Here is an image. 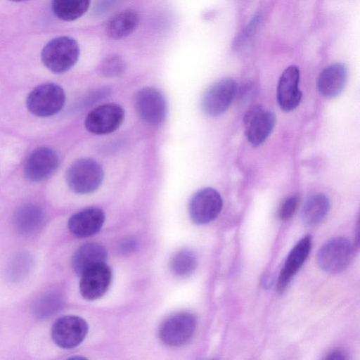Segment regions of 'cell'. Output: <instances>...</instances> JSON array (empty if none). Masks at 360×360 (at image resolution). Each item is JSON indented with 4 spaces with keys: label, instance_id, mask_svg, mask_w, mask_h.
<instances>
[{
    "label": "cell",
    "instance_id": "cell-19",
    "mask_svg": "<svg viewBox=\"0 0 360 360\" xmlns=\"http://www.w3.org/2000/svg\"><path fill=\"white\" fill-rule=\"evenodd\" d=\"M139 22L138 13L132 9H126L112 16L106 24L108 36L113 39H122L132 34Z\"/></svg>",
    "mask_w": 360,
    "mask_h": 360
},
{
    "label": "cell",
    "instance_id": "cell-9",
    "mask_svg": "<svg viewBox=\"0 0 360 360\" xmlns=\"http://www.w3.org/2000/svg\"><path fill=\"white\" fill-rule=\"evenodd\" d=\"M89 326L84 319L77 316L59 318L53 325L51 337L63 349H72L80 345L87 335Z\"/></svg>",
    "mask_w": 360,
    "mask_h": 360
},
{
    "label": "cell",
    "instance_id": "cell-7",
    "mask_svg": "<svg viewBox=\"0 0 360 360\" xmlns=\"http://www.w3.org/2000/svg\"><path fill=\"white\" fill-rule=\"evenodd\" d=\"M134 108L139 117L151 125L161 124L167 115V103L162 94L152 87L139 90L134 96Z\"/></svg>",
    "mask_w": 360,
    "mask_h": 360
},
{
    "label": "cell",
    "instance_id": "cell-23",
    "mask_svg": "<svg viewBox=\"0 0 360 360\" xmlns=\"http://www.w3.org/2000/svg\"><path fill=\"white\" fill-rule=\"evenodd\" d=\"M170 269L179 277L190 276L196 269L198 260L195 255L189 250H182L176 253L171 259Z\"/></svg>",
    "mask_w": 360,
    "mask_h": 360
},
{
    "label": "cell",
    "instance_id": "cell-6",
    "mask_svg": "<svg viewBox=\"0 0 360 360\" xmlns=\"http://www.w3.org/2000/svg\"><path fill=\"white\" fill-rule=\"evenodd\" d=\"M222 206V198L217 190L203 188L191 197L188 204L189 216L196 224H207L217 217Z\"/></svg>",
    "mask_w": 360,
    "mask_h": 360
},
{
    "label": "cell",
    "instance_id": "cell-18",
    "mask_svg": "<svg viewBox=\"0 0 360 360\" xmlns=\"http://www.w3.org/2000/svg\"><path fill=\"white\" fill-rule=\"evenodd\" d=\"M107 251L101 244L89 243L79 247L72 258V266L75 273L81 276L90 268L105 263Z\"/></svg>",
    "mask_w": 360,
    "mask_h": 360
},
{
    "label": "cell",
    "instance_id": "cell-13",
    "mask_svg": "<svg viewBox=\"0 0 360 360\" xmlns=\"http://www.w3.org/2000/svg\"><path fill=\"white\" fill-rule=\"evenodd\" d=\"M80 276L79 291L82 296L87 300H95L108 290L112 272L105 263H102L86 270Z\"/></svg>",
    "mask_w": 360,
    "mask_h": 360
},
{
    "label": "cell",
    "instance_id": "cell-27",
    "mask_svg": "<svg viewBox=\"0 0 360 360\" xmlns=\"http://www.w3.org/2000/svg\"><path fill=\"white\" fill-rule=\"evenodd\" d=\"M11 264V276L15 278H22L30 266V258L27 255H20L14 258Z\"/></svg>",
    "mask_w": 360,
    "mask_h": 360
},
{
    "label": "cell",
    "instance_id": "cell-3",
    "mask_svg": "<svg viewBox=\"0 0 360 360\" xmlns=\"http://www.w3.org/2000/svg\"><path fill=\"white\" fill-rule=\"evenodd\" d=\"M65 102L64 90L54 83H46L34 88L28 95V110L37 117H50L60 112Z\"/></svg>",
    "mask_w": 360,
    "mask_h": 360
},
{
    "label": "cell",
    "instance_id": "cell-15",
    "mask_svg": "<svg viewBox=\"0 0 360 360\" xmlns=\"http://www.w3.org/2000/svg\"><path fill=\"white\" fill-rule=\"evenodd\" d=\"M311 236L300 239L289 252L278 278L277 290L282 293L307 259L311 248Z\"/></svg>",
    "mask_w": 360,
    "mask_h": 360
},
{
    "label": "cell",
    "instance_id": "cell-10",
    "mask_svg": "<svg viewBox=\"0 0 360 360\" xmlns=\"http://www.w3.org/2000/svg\"><path fill=\"white\" fill-rule=\"evenodd\" d=\"M124 119L122 108L117 104L107 103L89 112L85 119V127L92 134H107L118 129Z\"/></svg>",
    "mask_w": 360,
    "mask_h": 360
},
{
    "label": "cell",
    "instance_id": "cell-20",
    "mask_svg": "<svg viewBox=\"0 0 360 360\" xmlns=\"http://www.w3.org/2000/svg\"><path fill=\"white\" fill-rule=\"evenodd\" d=\"M44 214L42 209L34 204L20 207L15 213L13 224L22 234L29 235L37 231L43 224Z\"/></svg>",
    "mask_w": 360,
    "mask_h": 360
},
{
    "label": "cell",
    "instance_id": "cell-30",
    "mask_svg": "<svg viewBox=\"0 0 360 360\" xmlns=\"http://www.w3.org/2000/svg\"><path fill=\"white\" fill-rule=\"evenodd\" d=\"M11 1H14V2H21V1H27V0H10Z\"/></svg>",
    "mask_w": 360,
    "mask_h": 360
},
{
    "label": "cell",
    "instance_id": "cell-21",
    "mask_svg": "<svg viewBox=\"0 0 360 360\" xmlns=\"http://www.w3.org/2000/svg\"><path fill=\"white\" fill-rule=\"evenodd\" d=\"M329 209L328 198L323 193L314 194L306 200L303 206L302 220L307 225H316L326 217Z\"/></svg>",
    "mask_w": 360,
    "mask_h": 360
},
{
    "label": "cell",
    "instance_id": "cell-11",
    "mask_svg": "<svg viewBox=\"0 0 360 360\" xmlns=\"http://www.w3.org/2000/svg\"><path fill=\"white\" fill-rule=\"evenodd\" d=\"M276 123L275 115L259 105L248 110L244 117L245 134L253 146L262 144L273 131Z\"/></svg>",
    "mask_w": 360,
    "mask_h": 360
},
{
    "label": "cell",
    "instance_id": "cell-22",
    "mask_svg": "<svg viewBox=\"0 0 360 360\" xmlns=\"http://www.w3.org/2000/svg\"><path fill=\"white\" fill-rule=\"evenodd\" d=\"M91 0H53L54 15L64 21H73L82 16L88 10Z\"/></svg>",
    "mask_w": 360,
    "mask_h": 360
},
{
    "label": "cell",
    "instance_id": "cell-26",
    "mask_svg": "<svg viewBox=\"0 0 360 360\" xmlns=\"http://www.w3.org/2000/svg\"><path fill=\"white\" fill-rule=\"evenodd\" d=\"M299 205V198L296 195L287 197L281 202L278 209V217L282 220L290 219L296 212Z\"/></svg>",
    "mask_w": 360,
    "mask_h": 360
},
{
    "label": "cell",
    "instance_id": "cell-14",
    "mask_svg": "<svg viewBox=\"0 0 360 360\" xmlns=\"http://www.w3.org/2000/svg\"><path fill=\"white\" fill-rule=\"evenodd\" d=\"M300 70L295 65L288 67L280 77L277 87V101L285 112L295 109L300 103L302 92L299 89Z\"/></svg>",
    "mask_w": 360,
    "mask_h": 360
},
{
    "label": "cell",
    "instance_id": "cell-28",
    "mask_svg": "<svg viewBox=\"0 0 360 360\" xmlns=\"http://www.w3.org/2000/svg\"><path fill=\"white\" fill-rule=\"evenodd\" d=\"M260 22V17L259 15L255 16L252 21L245 28V30L238 36L237 39H235L234 46L236 47L243 46L247 41L250 40V39L255 32L257 27Z\"/></svg>",
    "mask_w": 360,
    "mask_h": 360
},
{
    "label": "cell",
    "instance_id": "cell-25",
    "mask_svg": "<svg viewBox=\"0 0 360 360\" xmlns=\"http://www.w3.org/2000/svg\"><path fill=\"white\" fill-rule=\"evenodd\" d=\"M126 67L125 61L120 55L111 53L106 56L100 63L98 72L105 77H118L124 73Z\"/></svg>",
    "mask_w": 360,
    "mask_h": 360
},
{
    "label": "cell",
    "instance_id": "cell-1",
    "mask_svg": "<svg viewBox=\"0 0 360 360\" xmlns=\"http://www.w3.org/2000/svg\"><path fill=\"white\" fill-rule=\"evenodd\" d=\"M80 49L77 41L68 36L50 40L43 48L41 58L50 71L60 74L70 70L77 62Z\"/></svg>",
    "mask_w": 360,
    "mask_h": 360
},
{
    "label": "cell",
    "instance_id": "cell-16",
    "mask_svg": "<svg viewBox=\"0 0 360 360\" xmlns=\"http://www.w3.org/2000/svg\"><path fill=\"white\" fill-rule=\"evenodd\" d=\"M105 218V213L100 208L88 207L73 214L69 219L68 226L74 236L86 238L100 231Z\"/></svg>",
    "mask_w": 360,
    "mask_h": 360
},
{
    "label": "cell",
    "instance_id": "cell-2",
    "mask_svg": "<svg viewBox=\"0 0 360 360\" xmlns=\"http://www.w3.org/2000/svg\"><path fill=\"white\" fill-rule=\"evenodd\" d=\"M103 179V169L95 160L80 158L73 162L66 172L69 188L79 194L90 193L97 190Z\"/></svg>",
    "mask_w": 360,
    "mask_h": 360
},
{
    "label": "cell",
    "instance_id": "cell-5",
    "mask_svg": "<svg viewBox=\"0 0 360 360\" xmlns=\"http://www.w3.org/2000/svg\"><path fill=\"white\" fill-rule=\"evenodd\" d=\"M353 247L346 238H335L324 244L319 250L317 262L323 271L337 274L344 271L350 264Z\"/></svg>",
    "mask_w": 360,
    "mask_h": 360
},
{
    "label": "cell",
    "instance_id": "cell-8",
    "mask_svg": "<svg viewBox=\"0 0 360 360\" xmlns=\"http://www.w3.org/2000/svg\"><path fill=\"white\" fill-rule=\"evenodd\" d=\"M236 89L235 80L231 78H223L213 83L202 98L203 112L213 117L223 114L233 100Z\"/></svg>",
    "mask_w": 360,
    "mask_h": 360
},
{
    "label": "cell",
    "instance_id": "cell-29",
    "mask_svg": "<svg viewBox=\"0 0 360 360\" xmlns=\"http://www.w3.org/2000/svg\"><path fill=\"white\" fill-rule=\"evenodd\" d=\"M324 359L328 360H342L347 359L348 356L345 352L341 349H335L329 352Z\"/></svg>",
    "mask_w": 360,
    "mask_h": 360
},
{
    "label": "cell",
    "instance_id": "cell-24",
    "mask_svg": "<svg viewBox=\"0 0 360 360\" xmlns=\"http://www.w3.org/2000/svg\"><path fill=\"white\" fill-rule=\"evenodd\" d=\"M63 302L55 292H47L40 296L33 304V314L39 319L47 318L60 310Z\"/></svg>",
    "mask_w": 360,
    "mask_h": 360
},
{
    "label": "cell",
    "instance_id": "cell-4",
    "mask_svg": "<svg viewBox=\"0 0 360 360\" xmlns=\"http://www.w3.org/2000/svg\"><path fill=\"white\" fill-rule=\"evenodd\" d=\"M197 321L189 312H178L167 317L160 325L159 338L166 345L179 347L186 344L193 337Z\"/></svg>",
    "mask_w": 360,
    "mask_h": 360
},
{
    "label": "cell",
    "instance_id": "cell-17",
    "mask_svg": "<svg viewBox=\"0 0 360 360\" xmlns=\"http://www.w3.org/2000/svg\"><path fill=\"white\" fill-rule=\"evenodd\" d=\"M347 79V68L342 63L331 64L319 74L316 84L317 89L323 97L333 98L342 91Z\"/></svg>",
    "mask_w": 360,
    "mask_h": 360
},
{
    "label": "cell",
    "instance_id": "cell-12",
    "mask_svg": "<svg viewBox=\"0 0 360 360\" xmlns=\"http://www.w3.org/2000/svg\"><path fill=\"white\" fill-rule=\"evenodd\" d=\"M58 162V156L52 148L45 146L36 148L25 162V176L33 182L42 181L56 171Z\"/></svg>",
    "mask_w": 360,
    "mask_h": 360
}]
</instances>
